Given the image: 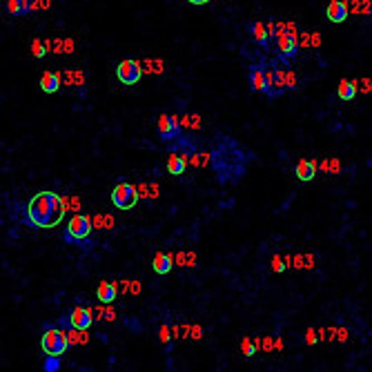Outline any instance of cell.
I'll return each mask as SVG.
<instances>
[{
    "label": "cell",
    "instance_id": "1",
    "mask_svg": "<svg viewBox=\"0 0 372 372\" xmlns=\"http://www.w3.org/2000/svg\"><path fill=\"white\" fill-rule=\"evenodd\" d=\"M67 207L63 196L54 194V192H41L29 201L25 210V223L31 228H54L63 221Z\"/></svg>",
    "mask_w": 372,
    "mask_h": 372
},
{
    "label": "cell",
    "instance_id": "2",
    "mask_svg": "<svg viewBox=\"0 0 372 372\" xmlns=\"http://www.w3.org/2000/svg\"><path fill=\"white\" fill-rule=\"evenodd\" d=\"M69 337H67V328H58V325H45L41 348L45 354H54V357H63L69 350Z\"/></svg>",
    "mask_w": 372,
    "mask_h": 372
},
{
    "label": "cell",
    "instance_id": "3",
    "mask_svg": "<svg viewBox=\"0 0 372 372\" xmlns=\"http://www.w3.org/2000/svg\"><path fill=\"white\" fill-rule=\"evenodd\" d=\"M94 221L87 214H74L69 218V223L65 225V241L67 243H78V241H85L92 234Z\"/></svg>",
    "mask_w": 372,
    "mask_h": 372
},
{
    "label": "cell",
    "instance_id": "4",
    "mask_svg": "<svg viewBox=\"0 0 372 372\" xmlns=\"http://www.w3.org/2000/svg\"><path fill=\"white\" fill-rule=\"evenodd\" d=\"M96 319V310L89 306H76L65 314L58 323H63L65 328H78V330H89Z\"/></svg>",
    "mask_w": 372,
    "mask_h": 372
},
{
    "label": "cell",
    "instance_id": "5",
    "mask_svg": "<svg viewBox=\"0 0 372 372\" xmlns=\"http://www.w3.org/2000/svg\"><path fill=\"white\" fill-rule=\"evenodd\" d=\"M140 194H138V188L132 183H125L121 181L111 190V205L118 207V210H132L134 205L138 203Z\"/></svg>",
    "mask_w": 372,
    "mask_h": 372
},
{
    "label": "cell",
    "instance_id": "6",
    "mask_svg": "<svg viewBox=\"0 0 372 372\" xmlns=\"http://www.w3.org/2000/svg\"><path fill=\"white\" fill-rule=\"evenodd\" d=\"M274 43H277V49L283 58H292V56H296L299 49H301L299 47V38L287 33L283 20H279L277 25H274Z\"/></svg>",
    "mask_w": 372,
    "mask_h": 372
},
{
    "label": "cell",
    "instance_id": "7",
    "mask_svg": "<svg viewBox=\"0 0 372 372\" xmlns=\"http://www.w3.org/2000/svg\"><path fill=\"white\" fill-rule=\"evenodd\" d=\"M143 76V63L134 58H125L121 60L116 67V78L123 83V85H136Z\"/></svg>",
    "mask_w": 372,
    "mask_h": 372
},
{
    "label": "cell",
    "instance_id": "8",
    "mask_svg": "<svg viewBox=\"0 0 372 372\" xmlns=\"http://www.w3.org/2000/svg\"><path fill=\"white\" fill-rule=\"evenodd\" d=\"M181 127H183L181 116H176V114H172V116L161 114L159 121H156V132H159V136L163 140H176L178 134H181Z\"/></svg>",
    "mask_w": 372,
    "mask_h": 372
},
{
    "label": "cell",
    "instance_id": "9",
    "mask_svg": "<svg viewBox=\"0 0 372 372\" xmlns=\"http://www.w3.org/2000/svg\"><path fill=\"white\" fill-rule=\"evenodd\" d=\"M250 87L256 94L268 96V81H266V69L261 65H250Z\"/></svg>",
    "mask_w": 372,
    "mask_h": 372
},
{
    "label": "cell",
    "instance_id": "10",
    "mask_svg": "<svg viewBox=\"0 0 372 372\" xmlns=\"http://www.w3.org/2000/svg\"><path fill=\"white\" fill-rule=\"evenodd\" d=\"M350 14V7H348L346 0H332L325 9V16H328L330 22H343Z\"/></svg>",
    "mask_w": 372,
    "mask_h": 372
},
{
    "label": "cell",
    "instance_id": "11",
    "mask_svg": "<svg viewBox=\"0 0 372 372\" xmlns=\"http://www.w3.org/2000/svg\"><path fill=\"white\" fill-rule=\"evenodd\" d=\"M294 172H296V178H299V181L308 183V181H312V178L317 176V172H319V163H317V161L301 159V161L296 163Z\"/></svg>",
    "mask_w": 372,
    "mask_h": 372
},
{
    "label": "cell",
    "instance_id": "12",
    "mask_svg": "<svg viewBox=\"0 0 372 372\" xmlns=\"http://www.w3.org/2000/svg\"><path fill=\"white\" fill-rule=\"evenodd\" d=\"M118 283L116 281H100L98 283V290H96V296H98L100 303H114L116 296H118Z\"/></svg>",
    "mask_w": 372,
    "mask_h": 372
},
{
    "label": "cell",
    "instance_id": "13",
    "mask_svg": "<svg viewBox=\"0 0 372 372\" xmlns=\"http://www.w3.org/2000/svg\"><path fill=\"white\" fill-rule=\"evenodd\" d=\"M63 74L60 71H45L43 78H41V89L45 94H56L58 87L63 85Z\"/></svg>",
    "mask_w": 372,
    "mask_h": 372
},
{
    "label": "cell",
    "instance_id": "14",
    "mask_svg": "<svg viewBox=\"0 0 372 372\" xmlns=\"http://www.w3.org/2000/svg\"><path fill=\"white\" fill-rule=\"evenodd\" d=\"M152 268H154L156 274L165 277V274L172 272L174 268V254H165V252H156L154 254V261H152Z\"/></svg>",
    "mask_w": 372,
    "mask_h": 372
},
{
    "label": "cell",
    "instance_id": "15",
    "mask_svg": "<svg viewBox=\"0 0 372 372\" xmlns=\"http://www.w3.org/2000/svg\"><path fill=\"white\" fill-rule=\"evenodd\" d=\"M190 163L183 159V156H178L176 152H172L170 156H167V172L172 174V176H181V174L188 170Z\"/></svg>",
    "mask_w": 372,
    "mask_h": 372
},
{
    "label": "cell",
    "instance_id": "16",
    "mask_svg": "<svg viewBox=\"0 0 372 372\" xmlns=\"http://www.w3.org/2000/svg\"><path fill=\"white\" fill-rule=\"evenodd\" d=\"M252 36H254V41L261 45V47H268V45L272 43V36H270L266 22H254V25H252Z\"/></svg>",
    "mask_w": 372,
    "mask_h": 372
},
{
    "label": "cell",
    "instance_id": "17",
    "mask_svg": "<svg viewBox=\"0 0 372 372\" xmlns=\"http://www.w3.org/2000/svg\"><path fill=\"white\" fill-rule=\"evenodd\" d=\"M9 16H25L31 14V0H7Z\"/></svg>",
    "mask_w": 372,
    "mask_h": 372
},
{
    "label": "cell",
    "instance_id": "18",
    "mask_svg": "<svg viewBox=\"0 0 372 372\" xmlns=\"http://www.w3.org/2000/svg\"><path fill=\"white\" fill-rule=\"evenodd\" d=\"M357 83L359 81H341L339 87H337V96H339L341 100H352L354 96H357V89H359Z\"/></svg>",
    "mask_w": 372,
    "mask_h": 372
},
{
    "label": "cell",
    "instance_id": "19",
    "mask_svg": "<svg viewBox=\"0 0 372 372\" xmlns=\"http://www.w3.org/2000/svg\"><path fill=\"white\" fill-rule=\"evenodd\" d=\"M67 337H69L71 346H85V343L89 341V332L78 330V328H67Z\"/></svg>",
    "mask_w": 372,
    "mask_h": 372
},
{
    "label": "cell",
    "instance_id": "20",
    "mask_svg": "<svg viewBox=\"0 0 372 372\" xmlns=\"http://www.w3.org/2000/svg\"><path fill=\"white\" fill-rule=\"evenodd\" d=\"M143 71H147V74H163L165 71V63L161 58H147L143 60Z\"/></svg>",
    "mask_w": 372,
    "mask_h": 372
},
{
    "label": "cell",
    "instance_id": "21",
    "mask_svg": "<svg viewBox=\"0 0 372 372\" xmlns=\"http://www.w3.org/2000/svg\"><path fill=\"white\" fill-rule=\"evenodd\" d=\"M98 319H105V321L116 319V312H114V308H111V303H103V306L96 308V321Z\"/></svg>",
    "mask_w": 372,
    "mask_h": 372
},
{
    "label": "cell",
    "instance_id": "22",
    "mask_svg": "<svg viewBox=\"0 0 372 372\" xmlns=\"http://www.w3.org/2000/svg\"><path fill=\"white\" fill-rule=\"evenodd\" d=\"M63 76H65L67 85H78V87L85 85V74H83V71H65Z\"/></svg>",
    "mask_w": 372,
    "mask_h": 372
},
{
    "label": "cell",
    "instance_id": "23",
    "mask_svg": "<svg viewBox=\"0 0 372 372\" xmlns=\"http://www.w3.org/2000/svg\"><path fill=\"white\" fill-rule=\"evenodd\" d=\"M43 368H45V372H56V370H60V357H54V354H45Z\"/></svg>",
    "mask_w": 372,
    "mask_h": 372
},
{
    "label": "cell",
    "instance_id": "24",
    "mask_svg": "<svg viewBox=\"0 0 372 372\" xmlns=\"http://www.w3.org/2000/svg\"><path fill=\"white\" fill-rule=\"evenodd\" d=\"M47 52H49L47 45L41 43V38H33V41H31V56H33V58H43Z\"/></svg>",
    "mask_w": 372,
    "mask_h": 372
},
{
    "label": "cell",
    "instance_id": "25",
    "mask_svg": "<svg viewBox=\"0 0 372 372\" xmlns=\"http://www.w3.org/2000/svg\"><path fill=\"white\" fill-rule=\"evenodd\" d=\"M241 350H243V357H254V352L258 350V348L254 346V339L243 337V341H241Z\"/></svg>",
    "mask_w": 372,
    "mask_h": 372
},
{
    "label": "cell",
    "instance_id": "26",
    "mask_svg": "<svg viewBox=\"0 0 372 372\" xmlns=\"http://www.w3.org/2000/svg\"><path fill=\"white\" fill-rule=\"evenodd\" d=\"M172 339H174V337H172V328H170V325L163 323L161 328H159V341L167 348V346H170V341H172Z\"/></svg>",
    "mask_w": 372,
    "mask_h": 372
},
{
    "label": "cell",
    "instance_id": "27",
    "mask_svg": "<svg viewBox=\"0 0 372 372\" xmlns=\"http://www.w3.org/2000/svg\"><path fill=\"white\" fill-rule=\"evenodd\" d=\"M285 270H287V263H285V258L281 256V254H272V272L281 274V272H285Z\"/></svg>",
    "mask_w": 372,
    "mask_h": 372
},
{
    "label": "cell",
    "instance_id": "28",
    "mask_svg": "<svg viewBox=\"0 0 372 372\" xmlns=\"http://www.w3.org/2000/svg\"><path fill=\"white\" fill-rule=\"evenodd\" d=\"M63 201H65V207H67V210H71L74 214L81 210V199H78V196H63Z\"/></svg>",
    "mask_w": 372,
    "mask_h": 372
},
{
    "label": "cell",
    "instance_id": "29",
    "mask_svg": "<svg viewBox=\"0 0 372 372\" xmlns=\"http://www.w3.org/2000/svg\"><path fill=\"white\" fill-rule=\"evenodd\" d=\"M317 341H319V330L308 328V330H306V343H308V346H314Z\"/></svg>",
    "mask_w": 372,
    "mask_h": 372
},
{
    "label": "cell",
    "instance_id": "30",
    "mask_svg": "<svg viewBox=\"0 0 372 372\" xmlns=\"http://www.w3.org/2000/svg\"><path fill=\"white\" fill-rule=\"evenodd\" d=\"M261 350L263 352H272L274 350V339H272V337H261Z\"/></svg>",
    "mask_w": 372,
    "mask_h": 372
},
{
    "label": "cell",
    "instance_id": "31",
    "mask_svg": "<svg viewBox=\"0 0 372 372\" xmlns=\"http://www.w3.org/2000/svg\"><path fill=\"white\" fill-rule=\"evenodd\" d=\"M292 268H294V270L306 268V254H294V256H292Z\"/></svg>",
    "mask_w": 372,
    "mask_h": 372
},
{
    "label": "cell",
    "instance_id": "32",
    "mask_svg": "<svg viewBox=\"0 0 372 372\" xmlns=\"http://www.w3.org/2000/svg\"><path fill=\"white\" fill-rule=\"evenodd\" d=\"M190 339H194V341L203 339V328H201V325H190Z\"/></svg>",
    "mask_w": 372,
    "mask_h": 372
},
{
    "label": "cell",
    "instance_id": "33",
    "mask_svg": "<svg viewBox=\"0 0 372 372\" xmlns=\"http://www.w3.org/2000/svg\"><path fill=\"white\" fill-rule=\"evenodd\" d=\"M174 263H178L181 268H188V252H176L174 254Z\"/></svg>",
    "mask_w": 372,
    "mask_h": 372
},
{
    "label": "cell",
    "instance_id": "34",
    "mask_svg": "<svg viewBox=\"0 0 372 372\" xmlns=\"http://www.w3.org/2000/svg\"><path fill=\"white\" fill-rule=\"evenodd\" d=\"M285 83H287V89H296V74L292 69H287V78H285Z\"/></svg>",
    "mask_w": 372,
    "mask_h": 372
},
{
    "label": "cell",
    "instance_id": "35",
    "mask_svg": "<svg viewBox=\"0 0 372 372\" xmlns=\"http://www.w3.org/2000/svg\"><path fill=\"white\" fill-rule=\"evenodd\" d=\"M140 290H143V285H140V281H129V294L132 296H138Z\"/></svg>",
    "mask_w": 372,
    "mask_h": 372
},
{
    "label": "cell",
    "instance_id": "36",
    "mask_svg": "<svg viewBox=\"0 0 372 372\" xmlns=\"http://www.w3.org/2000/svg\"><path fill=\"white\" fill-rule=\"evenodd\" d=\"M159 194H161L159 183H150V196H147V199L150 201H156V199H159Z\"/></svg>",
    "mask_w": 372,
    "mask_h": 372
},
{
    "label": "cell",
    "instance_id": "37",
    "mask_svg": "<svg viewBox=\"0 0 372 372\" xmlns=\"http://www.w3.org/2000/svg\"><path fill=\"white\" fill-rule=\"evenodd\" d=\"M359 83H361L359 87H361V92H363V94H372V78H361Z\"/></svg>",
    "mask_w": 372,
    "mask_h": 372
},
{
    "label": "cell",
    "instance_id": "38",
    "mask_svg": "<svg viewBox=\"0 0 372 372\" xmlns=\"http://www.w3.org/2000/svg\"><path fill=\"white\" fill-rule=\"evenodd\" d=\"M92 221H94V228L96 230H105V214H96Z\"/></svg>",
    "mask_w": 372,
    "mask_h": 372
},
{
    "label": "cell",
    "instance_id": "39",
    "mask_svg": "<svg viewBox=\"0 0 372 372\" xmlns=\"http://www.w3.org/2000/svg\"><path fill=\"white\" fill-rule=\"evenodd\" d=\"M63 54H74V41L71 38H65L63 41Z\"/></svg>",
    "mask_w": 372,
    "mask_h": 372
},
{
    "label": "cell",
    "instance_id": "40",
    "mask_svg": "<svg viewBox=\"0 0 372 372\" xmlns=\"http://www.w3.org/2000/svg\"><path fill=\"white\" fill-rule=\"evenodd\" d=\"M339 172H341V161L330 159V174H339Z\"/></svg>",
    "mask_w": 372,
    "mask_h": 372
},
{
    "label": "cell",
    "instance_id": "41",
    "mask_svg": "<svg viewBox=\"0 0 372 372\" xmlns=\"http://www.w3.org/2000/svg\"><path fill=\"white\" fill-rule=\"evenodd\" d=\"M136 188H138L140 199H147V196H150V185L147 183H140V185H136Z\"/></svg>",
    "mask_w": 372,
    "mask_h": 372
},
{
    "label": "cell",
    "instance_id": "42",
    "mask_svg": "<svg viewBox=\"0 0 372 372\" xmlns=\"http://www.w3.org/2000/svg\"><path fill=\"white\" fill-rule=\"evenodd\" d=\"M299 47H310V33L303 31L301 36H299Z\"/></svg>",
    "mask_w": 372,
    "mask_h": 372
},
{
    "label": "cell",
    "instance_id": "43",
    "mask_svg": "<svg viewBox=\"0 0 372 372\" xmlns=\"http://www.w3.org/2000/svg\"><path fill=\"white\" fill-rule=\"evenodd\" d=\"M348 7H350V14H359V9H361V0H350Z\"/></svg>",
    "mask_w": 372,
    "mask_h": 372
},
{
    "label": "cell",
    "instance_id": "44",
    "mask_svg": "<svg viewBox=\"0 0 372 372\" xmlns=\"http://www.w3.org/2000/svg\"><path fill=\"white\" fill-rule=\"evenodd\" d=\"M359 14H372V3H370V0H361V9H359Z\"/></svg>",
    "mask_w": 372,
    "mask_h": 372
},
{
    "label": "cell",
    "instance_id": "45",
    "mask_svg": "<svg viewBox=\"0 0 372 372\" xmlns=\"http://www.w3.org/2000/svg\"><path fill=\"white\" fill-rule=\"evenodd\" d=\"M310 47H321V36H319V33H310Z\"/></svg>",
    "mask_w": 372,
    "mask_h": 372
},
{
    "label": "cell",
    "instance_id": "46",
    "mask_svg": "<svg viewBox=\"0 0 372 372\" xmlns=\"http://www.w3.org/2000/svg\"><path fill=\"white\" fill-rule=\"evenodd\" d=\"M337 341H348V330L346 328H337Z\"/></svg>",
    "mask_w": 372,
    "mask_h": 372
},
{
    "label": "cell",
    "instance_id": "47",
    "mask_svg": "<svg viewBox=\"0 0 372 372\" xmlns=\"http://www.w3.org/2000/svg\"><path fill=\"white\" fill-rule=\"evenodd\" d=\"M317 261H314V254H306V270H314Z\"/></svg>",
    "mask_w": 372,
    "mask_h": 372
},
{
    "label": "cell",
    "instance_id": "48",
    "mask_svg": "<svg viewBox=\"0 0 372 372\" xmlns=\"http://www.w3.org/2000/svg\"><path fill=\"white\" fill-rule=\"evenodd\" d=\"M192 116V129H201V116L199 114H190Z\"/></svg>",
    "mask_w": 372,
    "mask_h": 372
},
{
    "label": "cell",
    "instance_id": "49",
    "mask_svg": "<svg viewBox=\"0 0 372 372\" xmlns=\"http://www.w3.org/2000/svg\"><path fill=\"white\" fill-rule=\"evenodd\" d=\"M188 268H196V254L194 252H188Z\"/></svg>",
    "mask_w": 372,
    "mask_h": 372
},
{
    "label": "cell",
    "instance_id": "50",
    "mask_svg": "<svg viewBox=\"0 0 372 372\" xmlns=\"http://www.w3.org/2000/svg\"><path fill=\"white\" fill-rule=\"evenodd\" d=\"M319 170H321V172H330V159L321 161V163H319Z\"/></svg>",
    "mask_w": 372,
    "mask_h": 372
},
{
    "label": "cell",
    "instance_id": "51",
    "mask_svg": "<svg viewBox=\"0 0 372 372\" xmlns=\"http://www.w3.org/2000/svg\"><path fill=\"white\" fill-rule=\"evenodd\" d=\"M181 123H183V129H192V116H183Z\"/></svg>",
    "mask_w": 372,
    "mask_h": 372
},
{
    "label": "cell",
    "instance_id": "52",
    "mask_svg": "<svg viewBox=\"0 0 372 372\" xmlns=\"http://www.w3.org/2000/svg\"><path fill=\"white\" fill-rule=\"evenodd\" d=\"M172 337H174V339H181V325H174V328H172Z\"/></svg>",
    "mask_w": 372,
    "mask_h": 372
},
{
    "label": "cell",
    "instance_id": "53",
    "mask_svg": "<svg viewBox=\"0 0 372 372\" xmlns=\"http://www.w3.org/2000/svg\"><path fill=\"white\" fill-rule=\"evenodd\" d=\"M274 350H283V339H274Z\"/></svg>",
    "mask_w": 372,
    "mask_h": 372
},
{
    "label": "cell",
    "instance_id": "54",
    "mask_svg": "<svg viewBox=\"0 0 372 372\" xmlns=\"http://www.w3.org/2000/svg\"><path fill=\"white\" fill-rule=\"evenodd\" d=\"M319 339H321V341L328 339V330H325V328H321V330H319Z\"/></svg>",
    "mask_w": 372,
    "mask_h": 372
},
{
    "label": "cell",
    "instance_id": "55",
    "mask_svg": "<svg viewBox=\"0 0 372 372\" xmlns=\"http://www.w3.org/2000/svg\"><path fill=\"white\" fill-rule=\"evenodd\" d=\"M52 7V0H41V9L45 11V9H49Z\"/></svg>",
    "mask_w": 372,
    "mask_h": 372
},
{
    "label": "cell",
    "instance_id": "56",
    "mask_svg": "<svg viewBox=\"0 0 372 372\" xmlns=\"http://www.w3.org/2000/svg\"><path fill=\"white\" fill-rule=\"evenodd\" d=\"M188 3H190V5H207L210 0H188Z\"/></svg>",
    "mask_w": 372,
    "mask_h": 372
}]
</instances>
